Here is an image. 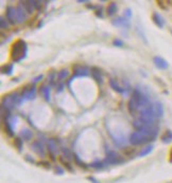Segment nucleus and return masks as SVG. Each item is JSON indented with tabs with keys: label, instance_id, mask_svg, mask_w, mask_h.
I'll return each instance as SVG.
<instances>
[{
	"label": "nucleus",
	"instance_id": "19",
	"mask_svg": "<svg viewBox=\"0 0 172 183\" xmlns=\"http://www.w3.org/2000/svg\"><path fill=\"white\" fill-rule=\"evenodd\" d=\"M117 12V4L116 2H109V4L107 6V9H106V14L107 16H113V15H115Z\"/></svg>",
	"mask_w": 172,
	"mask_h": 183
},
{
	"label": "nucleus",
	"instance_id": "34",
	"mask_svg": "<svg viewBox=\"0 0 172 183\" xmlns=\"http://www.w3.org/2000/svg\"><path fill=\"white\" fill-rule=\"evenodd\" d=\"M124 17H125V18H128V19L132 17V12H131V10H130V9H127V10H125V11H124Z\"/></svg>",
	"mask_w": 172,
	"mask_h": 183
},
{
	"label": "nucleus",
	"instance_id": "41",
	"mask_svg": "<svg viewBox=\"0 0 172 183\" xmlns=\"http://www.w3.org/2000/svg\"><path fill=\"white\" fill-rule=\"evenodd\" d=\"M26 159H27L29 162H32V163H34V162H35L34 159H33V158H30V156H27V157H26Z\"/></svg>",
	"mask_w": 172,
	"mask_h": 183
},
{
	"label": "nucleus",
	"instance_id": "2",
	"mask_svg": "<svg viewBox=\"0 0 172 183\" xmlns=\"http://www.w3.org/2000/svg\"><path fill=\"white\" fill-rule=\"evenodd\" d=\"M155 138L153 136H149L148 133L143 132V131H139V130H136L133 131L130 136V142L132 145L134 146H138V145H142V144L149 143V142L153 141Z\"/></svg>",
	"mask_w": 172,
	"mask_h": 183
},
{
	"label": "nucleus",
	"instance_id": "27",
	"mask_svg": "<svg viewBox=\"0 0 172 183\" xmlns=\"http://www.w3.org/2000/svg\"><path fill=\"white\" fill-rule=\"evenodd\" d=\"M72 158H73V160H74V162H76V163L78 164L79 166H82V167H84V168H86V167H87V166L85 165V164H84L80 159H79V157L77 156L76 154H72Z\"/></svg>",
	"mask_w": 172,
	"mask_h": 183
},
{
	"label": "nucleus",
	"instance_id": "8",
	"mask_svg": "<svg viewBox=\"0 0 172 183\" xmlns=\"http://www.w3.org/2000/svg\"><path fill=\"white\" fill-rule=\"evenodd\" d=\"M113 25H116V27L120 28H124V29H129L130 28V21L128 18L125 17H117L115 19L112 20Z\"/></svg>",
	"mask_w": 172,
	"mask_h": 183
},
{
	"label": "nucleus",
	"instance_id": "13",
	"mask_svg": "<svg viewBox=\"0 0 172 183\" xmlns=\"http://www.w3.org/2000/svg\"><path fill=\"white\" fill-rule=\"evenodd\" d=\"M2 125H3L4 132H6L10 138H13V136H14V128L10 124L9 120H2Z\"/></svg>",
	"mask_w": 172,
	"mask_h": 183
},
{
	"label": "nucleus",
	"instance_id": "35",
	"mask_svg": "<svg viewBox=\"0 0 172 183\" xmlns=\"http://www.w3.org/2000/svg\"><path fill=\"white\" fill-rule=\"evenodd\" d=\"M43 77H44V75H42V74H40V75H38V76H36L34 79H33V84H36V83H38V82H40L43 79Z\"/></svg>",
	"mask_w": 172,
	"mask_h": 183
},
{
	"label": "nucleus",
	"instance_id": "38",
	"mask_svg": "<svg viewBox=\"0 0 172 183\" xmlns=\"http://www.w3.org/2000/svg\"><path fill=\"white\" fill-rule=\"evenodd\" d=\"M96 15L98 17H100V18L103 17V15H102V9H101V7H100L99 10H96Z\"/></svg>",
	"mask_w": 172,
	"mask_h": 183
},
{
	"label": "nucleus",
	"instance_id": "14",
	"mask_svg": "<svg viewBox=\"0 0 172 183\" xmlns=\"http://www.w3.org/2000/svg\"><path fill=\"white\" fill-rule=\"evenodd\" d=\"M128 109H129V112L132 115L136 114L137 111H139V107H138V105L136 104V102L132 99V97H131V99L129 100V102H128Z\"/></svg>",
	"mask_w": 172,
	"mask_h": 183
},
{
	"label": "nucleus",
	"instance_id": "10",
	"mask_svg": "<svg viewBox=\"0 0 172 183\" xmlns=\"http://www.w3.org/2000/svg\"><path fill=\"white\" fill-rule=\"evenodd\" d=\"M91 74L92 78H94L98 84L101 85L102 83H103V76H102V72H101V70H100L99 68H97V67H91Z\"/></svg>",
	"mask_w": 172,
	"mask_h": 183
},
{
	"label": "nucleus",
	"instance_id": "31",
	"mask_svg": "<svg viewBox=\"0 0 172 183\" xmlns=\"http://www.w3.org/2000/svg\"><path fill=\"white\" fill-rule=\"evenodd\" d=\"M113 45L115 46V47H119V48H122L123 46H124V43L121 39H119V38H116V39H114V42H113Z\"/></svg>",
	"mask_w": 172,
	"mask_h": 183
},
{
	"label": "nucleus",
	"instance_id": "12",
	"mask_svg": "<svg viewBox=\"0 0 172 183\" xmlns=\"http://www.w3.org/2000/svg\"><path fill=\"white\" fill-rule=\"evenodd\" d=\"M17 9V17H18V22H25L28 19V13L25 10V7L21 4H18Z\"/></svg>",
	"mask_w": 172,
	"mask_h": 183
},
{
	"label": "nucleus",
	"instance_id": "45",
	"mask_svg": "<svg viewBox=\"0 0 172 183\" xmlns=\"http://www.w3.org/2000/svg\"><path fill=\"white\" fill-rule=\"evenodd\" d=\"M171 34H172V30H171Z\"/></svg>",
	"mask_w": 172,
	"mask_h": 183
},
{
	"label": "nucleus",
	"instance_id": "32",
	"mask_svg": "<svg viewBox=\"0 0 172 183\" xmlns=\"http://www.w3.org/2000/svg\"><path fill=\"white\" fill-rule=\"evenodd\" d=\"M32 3H33V6H34L35 10H37V11H40V10H42V1H35V0H32Z\"/></svg>",
	"mask_w": 172,
	"mask_h": 183
},
{
	"label": "nucleus",
	"instance_id": "20",
	"mask_svg": "<svg viewBox=\"0 0 172 183\" xmlns=\"http://www.w3.org/2000/svg\"><path fill=\"white\" fill-rule=\"evenodd\" d=\"M19 136L26 141H30L33 138V132L30 129H24L19 132Z\"/></svg>",
	"mask_w": 172,
	"mask_h": 183
},
{
	"label": "nucleus",
	"instance_id": "29",
	"mask_svg": "<svg viewBox=\"0 0 172 183\" xmlns=\"http://www.w3.org/2000/svg\"><path fill=\"white\" fill-rule=\"evenodd\" d=\"M152 149H153V146H147V147H146L145 149H143V150H142L139 153V156L140 157H142V156H146V154H148L149 153H151V151H152Z\"/></svg>",
	"mask_w": 172,
	"mask_h": 183
},
{
	"label": "nucleus",
	"instance_id": "37",
	"mask_svg": "<svg viewBox=\"0 0 172 183\" xmlns=\"http://www.w3.org/2000/svg\"><path fill=\"white\" fill-rule=\"evenodd\" d=\"M91 167H96V168H98V167H102V164L100 163V162H94L92 164H91Z\"/></svg>",
	"mask_w": 172,
	"mask_h": 183
},
{
	"label": "nucleus",
	"instance_id": "6",
	"mask_svg": "<svg viewBox=\"0 0 172 183\" xmlns=\"http://www.w3.org/2000/svg\"><path fill=\"white\" fill-rule=\"evenodd\" d=\"M6 17L9 24L16 25L18 22V17H17V9L12 6H7L6 9Z\"/></svg>",
	"mask_w": 172,
	"mask_h": 183
},
{
	"label": "nucleus",
	"instance_id": "11",
	"mask_svg": "<svg viewBox=\"0 0 172 183\" xmlns=\"http://www.w3.org/2000/svg\"><path fill=\"white\" fill-rule=\"evenodd\" d=\"M153 63L158 69H161V70H166L169 67V64L163 57H160V56H155L153 58Z\"/></svg>",
	"mask_w": 172,
	"mask_h": 183
},
{
	"label": "nucleus",
	"instance_id": "25",
	"mask_svg": "<svg viewBox=\"0 0 172 183\" xmlns=\"http://www.w3.org/2000/svg\"><path fill=\"white\" fill-rule=\"evenodd\" d=\"M68 76H69V72L67 70H62L58 72V81L63 82L64 79H66Z\"/></svg>",
	"mask_w": 172,
	"mask_h": 183
},
{
	"label": "nucleus",
	"instance_id": "24",
	"mask_svg": "<svg viewBox=\"0 0 172 183\" xmlns=\"http://www.w3.org/2000/svg\"><path fill=\"white\" fill-rule=\"evenodd\" d=\"M14 146L18 149L19 151L22 150V146H24V142H22V139L20 136H17V138H14Z\"/></svg>",
	"mask_w": 172,
	"mask_h": 183
},
{
	"label": "nucleus",
	"instance_id": "5",
	"mask_svg": "<svg viewBox=\"0 0 172 183\" xmlns=\"http://www.w3.org/2000/svg\"><path fill=\"white\" fill-rule=\"evenodd\" d=\"M72 70H73V75L70 77L68 84L70 85L71 82L73 81V78L76 77H82V76H87L91 74V69L86 66H82V65H73L72 66Z\"/></svg>",
	"mask_w": 172,
	"mask_h": 183
},
{
	"label": "nucleus",
	"instance_id": "30",
	"mask_svg": "<svg viewBox=\"0 0 172 183\" xmlns=\"http://www.w3.org/2000/svg\"><path fill=\"white\" fill-rule=\"evenodd\" d=\"M60 162H61L62 164H63V166H64V167H66V168L68 169L69 172H72V167H71V165H70V164L68 163L67 161H64V160H63V158H62V157H61V158H60Z\"/></svg>",
	"mask_w": 172,
	"mask_h": 183
},
{
	"label": "nucleus",
	"instance_id": "17",
	"mask_svg": "<svg viewBox=\"0 0 172 183\" xmlns=\"http://www.w3.org/2000/svg\"><path fill=\"white\" fill-rule=\"evenodd\" d=\"M19 3L25 7V10L27 11L28 14H33L35 7L32 3V0H30V1H20Z\"/></svg>",
	"mask_w": 172,
	"mask_h": 183
},
{
	"label": "nucleus",
	"instance_id": "1",
	"mask_svg": "<svg viewBox=\"0 0 172 183\" xmlns=\"http://www.w3.org/2000/svg\"><path fill=\"white\" fill-rule=\"evenodd\" d=\"M28 54V45L24 39H17L11 47L10 56L14 63H19L27 57Z\"/></svg>",
	"mask_w": 172,
	"mask_h": 183
},
{
	"label": "nucleus",
	"instance_id": "44",
	"mask_svg": "<svg viewBox=\"0 0 172 183\" xmlns=\"http://www.w3.org/2000/svg\"><path fill=\"white\" fill-rule=\"evenodd\" d=\"M79 3H82V2H89L88 0H78Z\"/></svg>",
	"mask_w": 172,
	"mask_h": 183
},
{
	"label": "nucleus",
	"instance_id": "4",
	"mask_svg": "<svg viewBox=\"0 0 172 183\" xmlns=\"http://www.w3.org/2000/svg\"><path fill=\"white\" fill-rule=\"evenodd\" d=\"M35 96H36V87L34 86V84L26 85L24 88H22V91H21V93H20L21 102L33 100V99H35Z\"/></svg>",
	"mask_w": 172,
	"mask_h": 183
},
{
	"label": "nucleus",
	"instance_id": "26",
	"mask_svg": "<svg viewBox=\"0 0 172 183\" xmlns=\"http://www.w3.org/2000/svg\"><path fill=\"white\" fill-rule=\"evenodd\" d=\"M154 106V111H155V115L156 117H161L163 115V107H161V105L160 103H156L155 105H153Z\"/></svg>",
	"mask_w": 172,
	"mask_h": 183
},
{
	"label": "nucleus",
	"instance_id": "9",
	"mask_svg": "<svg viewBox=\"0 0 172 183\" xmlns=\"http://www.w3.org/2000/svg\"><path fill=\"white\" fill-rule=\"evenodd\" d=\"M32 150L34 151L35 154H40V157H45V147H44V145H43V143L42 142H40V141H34L32 143Z\"/></svg>",
	"mask_w": 172,
	"mask_h": 183
},
{
	"label": "nucleus",
	"instance_id": "22",
	"mask_svg": "<svg viewBox=\"0 0 172 183\" xmlns=\"http://www.w3.org/2000/svg\"><path fill=\"white\" fill-rule=\"evenodd\" d=\"M161 141L164 143H170L172 141V131L171 130H166L164 135L161 136Z\"/></svg>",
	"mask_w": 172,
	"mask_h": 183
},
{
	"label": "nucleus",
	"instance_id": "42",
	"mask_svg": "<svg viewBox=\"0 0 172 183\" xmlns=\"http://www.w3.org/2000/svg\"><path fill=\"white\" fill-rule=\"evenodd\" d=\"M87 9H92V10H94V9H96V7H95V6H92V4H87Z\"/></svg>",
	"mask_w": 172,
	"mask_h": 183
},
{
	"label": "nucleus",
	"instance_id": "21",
	"mask_svg": "<svg viewBox=\"0 0 172 183\" xmlns=\"http://www.w3.org/2000/svg\"><path fill=\"white\" fill-rule=\"evenodd\" d=\"M48 150L51 153H56L58 150V145H56V142L53 139H48Z\"/></svg>",
	"mask_w": 172,
	"mask_h": 183
},
{
	"label": "nucleus",
	"instance_id": "43",
	"mask_svg": "<svg viewBox=\"0 0 172 183\" xmlns=\"http://www.w3.org/2000/svg\"><path fill=\"white\" fill-rule=\"evenodd\" d=\"M169 161L172 163V148H171V150H170V154H169Z\"/></svg>",
	"mask_w": 172,
	"mask_h": 183
},
{
	"label": "nucleus",
	"instance_id": "36",
	"mask_svg": "<svg viewBox=\"0 0 172 183\" xmlns=\"http://www.w3.org/2000/svg\"><path fill=\"white\" fill-rule=\"evenodd\" d=\"M156 2H157V4H158V6H160L163 10H166V9H167V7L165 6V1H160H160H156Z\"/></svg>",
	"mask_w": 172,
	"mask_h": 183
},
{
	"label": "nucleus",
	"instance_id": "33",
	"mask_svg": "<svg viewBox=\"0 0 172 183\" xmlns=\"http://www.w3.org/2000/svg\"><path fill=\"white\" fill-rule=\"evenodd\" d=\"M62 151H63V153H64V154H65V156H66V158H70V156H72V154H71V153H70V151H69L68 150V149L67 148H62Z\"/></svg>",
	"mask_w": 172,
	"mask_h": 183
},
{
	"label": "nucleus",
	"instance_id": "28",
	"mask_svg": "<svg viewBox=\"0 0 172 183\" xmlns=\"http://www.w3.org/2000/svg\"><path fill=\"white\" fill-rule=\"evenodd\" d=\"M0 28L1 30H7L9 28V25H7V21L6 20V18L1 17L0 18Z\"/></svg>",
	"mask_w": 172,
	"mask_h": 183
},
{
	"label": "nucleus",
	"instance_id": "18",
	"mask_svg": "<svg viewBox=\"0 0 172 183\" xmlns=\"http://www.w3.org/2000/svg\"><path fill=\"white\" fill-rule=\"evenodd\" d=\"M14 71V65L13 64H7L1 67V73L6 75H11Z\"/></svg>",
	"mask_w": 172,
	"mask_h": 183
},
{
	"label": "nucleus",
	"instance_id": "3",
	"mask_svg": "<svg viewBox=\"0 0 172 183\" xmlns=\"http://www.w3.org/2000/svg\"><path fill=\"white\" fill-rule=\"evenodd\" d=\"M21 103V97L17 92H13L6 95V96L2 99V108L12 111L17 105H19Z\"/></svg>",
	"mask_w": 172,
	"mask_h": 183
},
{
	"label": "nucleus",
	"instance_id": "15",
	"mask_svg": "<svg viewBox=\"0 0 172 183\" xmlns=\"http://www.w3.org/2000/svg\"><path fill=\"white\" fill-rule=\"evenodd\" d=\"M109 86L112 87L113 90H115V91L118 92V93H121V94L127 93V90H125L124 88H122V87L116 82V79H113V78L109 79Z\"/></svg>",
	"mask_w": 172,
	"mask_h": 183
},
{
	"label": "nucleus",
	"instance_id": "39",
	"mask_svg": "<svg viewBox=\"0 0 172 183\" xmlns=\"http://www.w3.org/2000/svg\"><path fill=\"white\" fill-rule=\"evenodd\" d=\"M38 165H44L45 167H48V168H49L50 163H49V162H40V163H38Z\"/></svg>",
	"mask_w": 172,
	"mask_h": 183
},
{
	"label": "nucleus",
	"instance_id": "23",
	"mask_svg": "<svg viewBox=\"0 0 172 183\" xmlns=\"http://www.w3.org/2000/svg\"><path fill=\"white\" fill-rule=\"evenodd\" d=\"M40 91L42 92L44 97H45V100H47V102H49L50 100V88L49 87H45V86H42L40 89Z\"/></svg>",
	"mask_w": 172,
	"mask_h": 183
},
{
	"label": "nucleus",
	"instance_id": "7",
	"mask_svg": "<svg viewBox=\"0 0 172 183\" xmlns=\"http://www.w3.org/2000/svg\"><path fill=\"white\" fill-rule=\"evenodd\" d=\"M122 161H123V159L116 153V151H109V153L107 154L106 159H105V162L111 163V164H118V163H121Z\"/></svg>",
	"mask_w": 172,
	"mask_h": 183
},
{
	"label": "nucleus",
	"instance_id": "40",
	"mask_svg": "<svg viewBox=\"0 0 172 183\" xmlns=\"http://www.w3.org/2000/svg\"><path fill=\"white\" fill-rule=\"evenodd\" d=\"M63 87H64V85L62 84V83L58 85V92H61L62 90H63Z\"/></svg>",
	"mask_w": 172,
	"mask_h": 183
},
{
	"label": "nucleus",
	"instance_id": "16",
	"mask_svg": "<svg viewBox=\"0 0 172 183\" xmlns=\"http://www.w3.org/2000/svg\"><path fill=\"white\" fill-rule=\"evenodd\" d=\"M152 20L158 28H163L164 25H165V21H164L163 17H161L158 13H153L152 14Z\"/></svg>",
	"mask_w": 172,
	"mask_h": 183
}]
</instances>
